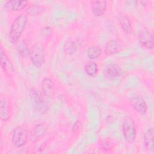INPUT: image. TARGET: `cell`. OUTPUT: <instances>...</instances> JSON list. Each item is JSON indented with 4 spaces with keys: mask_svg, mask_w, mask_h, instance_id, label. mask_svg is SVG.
<instances>
[{
    "mask_svg": "<svg viewBox=\"0 0 154 154\" xmlns=\"http://www.w3.org/2000/svg\"><path fill=\"white\" fill-rule=\"evenodd\" d=\"M108 2L106 1H91V10L96 17L102 16L107 8Z\"/></svg>",
    "mask_w": 154,
    "mask_h": 154,
    "instance_id": "4fadbf2b",
    "label": "cell"
},
{
    "mask_svg": "<svg viewBox=\"0 0 154 154\" xmlns=\"http://www.w3.org/2000/svg\"><path fill=\"white\" fill-rule=\"evenodd\" d=\"M131 104L134 109L140 115H144L147 111V105L144 99L140 96L135 95L130 99Z\"/></svg>",
    "mask_w": 154,
    "mask_h": 154,
    "instance_id": "ba28073f",
    "label": "cell"
},
{
    "mask_svg": "<svg viewBox=\"0 0 154 154\" xmlns=\"http://www.w3.org/2000/svg\"><path fill=\"white\" fill-rule=\"evenodd\" d=\"M117 17L123 31L127 34H132L133 32V27L129 17L123 12H119Z\"/></svg>",
    "mask_w": 154,
    "mask_h": 154,
    "instance_id": "7c38bea8",
    "label": "cell"
},
{
    "mask_svg": "<svg viewBox=\"0 0 154 154\" xmlns=\"http://www.w3.org/2000/svg\"><path fill=\"white\" fill-rule=\"evenodd\" d=\"M64 51L67 54H73L76 51V45L74 42L68 41L64 46Z\"/></svg>",
    "mask_w": 154,
    "mask_h": 154,
    "instance_id": "603a6c76",
    "label": "cell"
},
{
    "mask_svg": "<svg viewBox=\"0 0 154 154\" xmlns=\"http://www.w3.org/2000/svg\"><path fill=\"white\" fill-rule=\"evenodd\" d=\"M81 127H82V124L81 123L79 122V121H76L75 123H74V125H73V131L74 132H78V131H80L81 129Z\"/></svg>",
    "mask_w": 154,
    "mask_h": 154,
    "instance_id": "d4e9b609",
    "label": "cell"
},
{
    "mask_svg": "<svg viewBox=\"0 0 154 154\" xmlns=\"http://www.w3.org/2000/svg\"><path fill=\"white\" fill-rule=\"evenodd\" d=\"M0 103V119L3 122L8 121L12 114V108L9 98L1 94Z\"/></svg>",
    "mask_w": 154,
    "mask_h": 154,
    "instance_id": "52a82bcc",
    "label": "cell"
},
{
    "mask_svg": "<svg viewBox=\"0 0 154 154\" xmlns=\"http://www.w3.org/2000/svg\"><path fill=\"white\" fill-rule=\"evenodd\" d=\"M84 70L89 76L94 78L97 75L98 65L94 61H88L84 65Z\"/></svg>",
    "mask_w": 154,
    "mask_h": 154,
    "instance_id": "ac0fdd59",
    "label": "cell"
},
{
    "mask_svg": "<svg viewBox=\"0 0 154 154\" xmlns=\"http://www.w3.org/2000/svg\"><path fill=\"white\" fill-rule=\"evenodd\" d=\"M100 147L104 152H110L114 149V144L111 140L106 138L102 141Z\"/></svg>",
    "mask_w": 154,
    "mask_h": 154,
    "instance_id": "7402d4cb",
    "label": "cell"
},
{
    "mask_svg": "<svg viewBox=\"0 0 154 154\" xmlns=\"http://www.w3.org/2000/svg\"><path fill=\"white\" fill-rule=\"evenodd\" d=\"M105 73L108 78L115 79L121 75V70L117 64H110L105 68Z\"/></svg>",
    "mask_w": 154,
    "mask_h": 154,
    "instance_id": "e0dca14e",
    "label": "cell"
},
{
    "mask_svg": "<svg viewBox=\"0 0 154 154\" xmlns=\"http://www.w3.org/2000/svg\"><path fill=\"white\" fill-rule=\"evenodd\" d=\"M123 49V46L117 39H111L107 42L104 49L105 54L110 56L119 53Z\"/></svg>",
    "mask_w": 154,
    "mask_h": 154,
    "instance_id": "8fae6325",
    "label": "cell"
},
{
    "mask_svg": "<svg viewBox=\"0 0 154 154\" xmlns=\"http://www.w3.org/2000/svg\"><path fill=\"white\" fill-rule=\"evenodd\" d=\"M28 1L11 0L5 4V8L10 11H18L23 9L28 4Z\"/></svg>",
    "mask_w": 154,
    "mask_h": 154,
    "instance_id": "9a60e30c",
    "label": "cell"
},
{
    "mask_svg": "<svg viewBox=\"0 0 154 154\" xmlns=\"http://www.w3.org/2000/svg\"><path fill=\"white\" fill-rule=\"evenodd\" d=\"M52 33L51 28L49 26H45L42 28L40 34L43 37H48Z\"/></svg>",
    "mask_w": 154,
    "mask_h": 154,
    "instance_id": "cb8c5ba5",
    "label": "cell"
},
{
    "mask_svg": "<svg viewBox=\"0 0 154 154\" xmlns=\"http://www.w3.org/2000/svg\"><path fill=\"white\" fill-rule=\"evenodd\" d=\"M154 131L153 128L148 129L144 134V144L146 149L149 152H152L154 149V141H153Z\"/></svg>",
    "mask_w": 154,
    "mask_h": 154,
    "instance_id": "2e32d148",
    "label": "cell"
},
{
    "mask_svg": "<svg viewBox=\"0 0 154 154\" xmlns=\"http://www.w3.org/2000/svg\"><path fill=\"white\" fill-rule=\"evenodd\" d=\"M42 91L43 94L48 97H52L55 93L54 81L49 78H45L41 84Z\"/></svg>",
    "mask_w": 154,
    "mask_h": 154,
    "instance_id": "5bb4252c",
    "label": "cell"
},
{
    "mask_svg": "<svg viewBox=\"0 0 154 154\" xmlns=\"http://www.w3.org/2000/svg\"><path fill=\"white\" fill-rule=\"evenodd\" d=\"M138 42L141 45L147 49H153V37L152 32L147 28H141L138 34Z\"/></svg>",
    "mask_w": 154,
    "mask_h": 154,
    "instance_id": "8992f818",
    "label": "cell"
},
{
    "mask_svg": "<svg viewBox=\"0 0 154 154\" xmlns=\"http://www.w3.org/2000/svg\"><path fill=\"white\" fill-rule=\"evenodd\" d=\"M122 132L125 140L129 144L134 142L137 137L135 123L131 117H127L122 124Z\"/></svg>",
    "mask_w": 154,
    "mask_h": 154,
    "instance_id": "277c9868",
    "label": "cell"
},
{
    "mask_svg": "<svg viewBox=\"0 0 154 154\" xmlns=\"http://www.w3.org/2000/svg\"><path fill=\"white\" fill-rule=\"evenodd\" d=\"M29 95L34 109L40 114L45 113L48 109L49 104L42 91L35 88H31Z\"/></svg>",
    "mask_w": 154,
    "mask_h": 154,
    "instance_id": "7a4b0ae2",
    "label": "cell"
},
{
    "mask_svg": "<svg viewBox=\"0 0 154 154\" xmlns=\"http://www.w3.org/2000/svg\"><path fill=\"white\" fill-rule=\"evenodd\" d=\"M45 11V7L38 4H32L26 9V13L30 16H37Z\"/></svg>",
    "mask_w": 154,
    "mask_h": 154,
    "instance_id": "44dd1931",
    "label": "cell"
},
{
    "mask_svg": "<svg viewBox=\"0 0 154 154\" xmlns=\"http://www.w3.org/2000/svg\"><path fill=\"white\" fill-rule=\"evenodd\" d=\"M30 60L35 67H40L45 63V53L42 46L39 44L33 45L29 51Z\"/></svg>",
    "mask_w": 154,
    "mask_h": 154,
    "instance_id": "5b68a950",
    "label": "cell"
},
{
    "mask_svg": "<svg viewBox=\"0 0 154 154\" xmlns=\"http://www.w3.org/2000/svg\"><path fill=\"white\" fill-rule=\"evenodd\" d=\"M27 20V15L23 13L19 14L14 19L10 26L8 34V38L11 43H16L20 40L26 25Z\"/></svg>",
    "mask_w": 154,
    "mask_h": 154,
    "instance_id": "6da1fadb",
    "label": "cell"
},
{
    "mask_svg": "<svg viewBox=\"0 0 154 154\" xmlns=\"http://www.w3.org/2000/svg\"><path fill=\"white\" fill-rule=\"evenodd\" d=\"M102 54V50L99 46L94 45L90 46L87 50V55L91 60H94L99 57Z\"/></svg>",
    "mask_w": 154,
    "mask_h": 154,
    "instance_id": "ffe728a7",
    "label": "cell"
},
{
    "mask_svg": "<svg viewBox=\"0 0 154 154\" xmlns=\"http://www.w3.org/2000/svg\"><path fill=\"white\" fill-rule=\"evenodd\" d=\"M16 50L18 54L22 57H26L29 55V51L28 44L24 40H19L16 45Z\"/></svg>",
    "mask_w": 154,
    "mask_h": 154,
    "instance_id": "d6986e66",
    "label": "cell"
},
{
    "mask_svg": "<svg viewBox=\"0 0 154 154\" xmlns=\"http://www.w3.org/2000/svg\"><path fill=\"white\" fill-rule=\"evenodd\" d=\"M138 3H139L140 4V5H142V6H145L147 5V4L149 2L148 1H137Z\"/></svg>",
    "mask_w": 154,
    "mask_h": 154,
    "instance_id": "484cf974",
    "label": "cell"
},
{
    "mask_svg": "<svg viewBox=\"0 0 154 154\" xmlns=\"http://www.w3.org/2000/svg\"><path fill=\"white\" fill-rule=\"evenodd\" d=\"M48 131V126L45 123H39L35 125L29 133V140L35 143L42 138Z\"/></svg>",
    "mask_w": 154,
    "mask_h": 154,
    "instance_id": "9c48e42d",
    "label": "cell"
},
{
    "mask_svg": "<svg viewBox=\"0 0 154 154\" xmlns=\"http://www.w3.org/2000/svg\"><path fill=\"white\" fill-rule=\"evenodd\" d=\"M29 132L25 125H20L16 126L13 131L11 141L13 145L17 148L24 146L28 140Z\"/></svg>",
    "mask_w": 154,
    "mask_h": 154,
    "instance_id": "3957f363",
    "label": "cell"
},
{
    "mask_svg": "<svg viewBox=\"0 0 154 154\" xmlns=\"http://www.w3.org/2000/svg\"><path fill=\"white\" fill-rule=\"evenodd\" d=\"M1 66L7 76L12 77L14 72L13 66L2 46L1 47Z\"/></svg>",
    "mask_w": 154,
    "mask_h": 154,
    "instance_id": "30bf717a",
    "label": "cell"
}]
</instances>
